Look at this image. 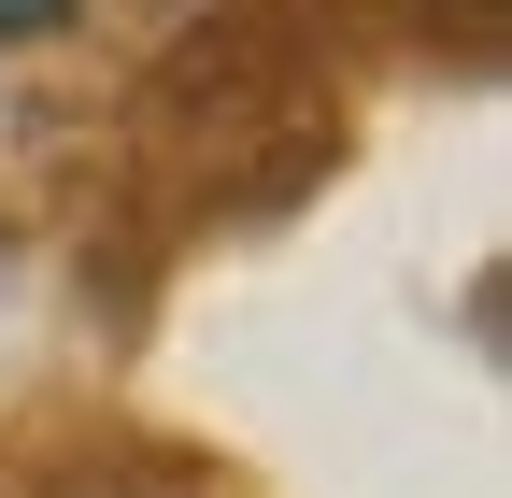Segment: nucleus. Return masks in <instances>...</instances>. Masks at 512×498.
Wrapping results in <instances>:
<instances>
[{"label":"nucleus","mask_w":512,"mask_h":498,"mask_svg":"<svg viewBox=\"0 0 512 498\" xmlns=\"http://www.w3.org/2000/svg\"><path fill=\"white\" fill-rule=\"evenodd\" d=\"M72 0H0V43H29V29H57Z\"/></svg>","instance_id":"nucleus-1"}]
</instances>
